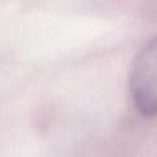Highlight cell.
Here are the masks:
<instances>
[{
    "instance_id": "6da1fadb",
    "label": "cell",
    "mask_w": 157,
    "mask_h": 157,
    "mask_svg": "<svg viewBox=\"0 0 157 157\" xmlns=\"http://www.w3.org/2000/svg\"><path fill=\"white\" fill-rule=\"evenodd\" d=\"M129 90L139 114L157 117V37L142 48L134 60Z\"/></svg>"
}]
</instances>
